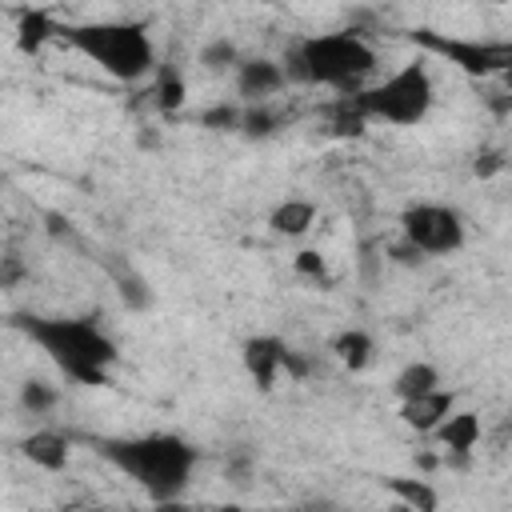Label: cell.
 Returning <instances> with one entry per match:
<instances>
[{
	"instance_id": "1",
	"label": "cell",
	"mask_w": 512,
	"mask_h": 512,
	"mask_svg": "<svg viewBox=\"0 0 512 512\" xmlns=\"http://www.w3.org/2000/svg\"><path fill=\"white\" fill-rule=\"evenodd\" d=\"M12 324L40 352H48V360L72 384H88V388L108 384V368L116 364L120 352H116V340L92 316H32V312H16Z\"/></svg>"
},
{
	"instance_id": "2",
	"label": "cell",
	"mask_w": 512,
	"mask_h": 512,
	"mask_svg": "<svg viewBox=\"0 0 512 512\" xmlns=\"http://www.w3.org/2000/svg\"><path fill=\"white\" fill-rule=\"evenodd\" d=\"M100 456L136 480L152 500H176L196 468V448L176 432H144V436H112L96 444Z\"/></svg>"
},
{
	"instance_id": "3",
	"label": "cell",
	"mask_w": 512,
	"mask_h": 512,
	"mask_svg": "<svg viewBox=\"0 0 512 512\" xmlns=\"http://www.w3.org/2000/svg\"><path fill=\"white\" fill-rule=\"evenodd\" d=\"M72 48H80L100 72H108L112 80H144L156 68V48L148 36V24L140 20H96V24H80L68 28Z\"/></svg>"
},
{
	"instance_id": "4",
	"label": "cell",
	"mask_w": 512,
	"mask_h": 512,
	"mask_svg": "<svg viewBox=\"0 0 512 512\" xmlns=\"http://www.w3.org/2000/svg\"><path fill=\"white\" fill-rule=\"evenodd\" d=\"M292 48L300 56L304 84H324L340 96H356L364 80L376 72V52L356 32H316L292 40Z\"/></svg>"
},
{
	"instance_id": "5",
	"label": "cell",
	"mask_w": 512,
	"mask_h": 512,
	"mask_svg": "<svg viewBox=\"0 0 512 512\" xmlns=\"http://www.w3.org/2000/svg\"><path fill=\"white\" fill-rule=\"evenodd\" d=\"M352 100L364 112V120H384V124H396V128H412L428 116V108L436 100V84H432L428 64L412 60V64L396 68L388 80H380L372 88H360Z\"/></svg>"
},
{
	"instance_id": "6",
	"label": "cell",
	"mask_w": 512,
	"mask_h": 512,
	"mask_svg": "<svg viewBox=\"0 0 512 512\" xmlns=\"http://www.w3.org/2000/svg\"><path fill=\"white\" fill-rule=\"evenodd\" d=\"M412 40L420 48L444 56L448 64H456L472 80H492V76H504L512 68V44L508 40H464V36H444V32H428V28H416Z\"/></svg>"
},
{
	"instance_id": "7",
	"label": "cell",
	"mask_w": 512,
	"mask_h": 512,
	"mask_svg": "<svg viewBox=\"0 0 512 512\" xmlns=\"http://www.w3.org/2000/svg\"><path fill=\"white\" fill-rule=\"evenodd\" d=\"M400 236L424 256H452L464 248L468 228L464 216L448 204H408L400 212Z\"/></svg>"
},
{
	"instance_id": "8",
	"label": "cell",
	"mask_w": 512,
	"mask_h": 512,
	"mask_svg": "<svg viewBox=\"0 0 512 512\" xmlns=\"http://www.w3.org/2000/svg\"><path fill=\"white\" fill-rule=\"evenodd\" d=\"M284 352L288 344L272 332H260V336H248L244 348H240V360H244V372L256 380L260 392H272L276 376H280V364H284Z\"/></svg>"
},
{
	"instance_id": "9",
	"label": "cell",
	"mask_w": 512,
	"mask_h": 512,
	"mask_svg": "<svg viewBox=\"0 0 512 512\" xmlns=\"http://www.w3.org/2000/svg\"><path fill=\"white\" fill-rule=\"evenodd\" d=\"M280 88H284V72L276 60L252 56L236 64V92L244 104H268V96H276Z\"/></svg>"
},
{
	"instance_id": "10",
	"label": "cell",
	"mask_w": 512,
	"mask_h": 512,
	"mask_svg": "<svg viewBox=\"0 0 512 512\" xmlns=\"http://www.w3.org/2000/svg\"><path fill=\"white\" fill-rule=\"evenodd\" d=\"M448 412H456V392L452 388H432L424 396L400 400V424L412 428V432H436Z\"/></svg>"
},
{
	"instance_id": "11",
	"label": "cell",
	"mask_w": 512,
	"mask_h": 512,
	"mask_svg": "<svg viewBox=\"0 0 512 512\" xmlns=\"http://www.w3.org/2000/svg\"><path fill=\"white\" fill-rule=\"evenodd\" d=\"M20 452H24V460H32L44 472H64L72 460V440L56 428H36L20 440Z\"/></svg>"
},
{
	"instance_id": "12",
	"label": "cell",
	"mask_w": 512,
	"mask_h": 512,
	"mask_svg": "<svg viewBox=\"0 0 512 512\" xmlns=\"http://www.w3.org/2000/svg\"><path fill=\"white\" fill-rule=\"evenodd\" d=\"M436 440H440V448H444V456H472V448L480 444V436H484V428H480V412H448L444 416V424L432 432Z\"/></svg>"
},
{
	"instance_id": "13",
	"label": "cell",
	"mask_w": 512,
	"mask_h": 512,
	"mask_svg": "<svg viewBox=\"0 0 512 512\" xmlns=\"http://www.w3.org/2000/svg\"><path fill=\"white\" fill-rule=\"evenodd\" d=\"M64 28L56 24V16L48 12V8H24L20 16H16V48L24 52V56H36L48 40H56Z\"/></svg>"
},
{
	"instance_id": "14",
	"label": "cell",
	"mask_w": 512,
	"mask_h": 512,
	"mask_svg": "<svg viewBox=\"0 0 512 512\" xmlns=\"http://www.w3.org/2000/svg\"><path fill=\"white\" fill-rule=\"evenodd\" d=\"M384 488L392 492L396 504H404L408 512H436L440 508V492L432 480L424 476H384Z\"/></svg>"
},
{
	"instance_id": "15",
	"label": "cell",
	"mask_w": 512,
	"mask_h": 512,
	"mask_svg": "<svg viewBox=\"0 0 512 512\" xmlns=\"http://www.w3.org/2000/svg\"><path fill=\"white\" fill-rule=\"evenodd\" d=\"M312 224H316V204H312V200H300V196L280 200V204L272 208V216H268V228H272L276 236H288V240L304 236Z\"/></svg>"
},
{
	"instance_id": "16",
	"label": "cell",
	"mask_w": 512,
	"mask_h": 512,
	"mask_svg": "<svg viewBox=\"0 0 512 512\" xmlns=\"http://www.w3.org/2000/svg\"><path fill=\"white\" fill-rule=\"evenodd\" d=\"M328 348H332V356H336L348 372H364L368 360H372V352H376V344H372V336H368L364 328H344V332H336Z\"/></svg>"
},
{
	"instance_id": "17",
	"label": "cell",
	"mask_w": 512,
	"mask_h": 512,
	"mask_svg": "<svg viewBox=\"0 0 512 512\" xmlns=\"http://www.w3.org/2000/svg\"><path fill=\"white\" fill-rule=\"evenodd\" d=\"M432 388H440V372H436V364H428V360L404 364V368L396 372V380H392L396 400H412V396H424V392H432Z\"/></svg>"
},
{
	"instance_id": "18",
	"label": "cell",
	"mask_w": 512,
	"mask_h": 512,
	"mask_svg": "<svg viewBox=\"0 0 512 512\" xmlns=\"http://www.w3.org/2000/svg\"><path fill=\"white\" fill-rule=\"evenodd\" d=\"M156 108L160 112H180L184 108V96H188V88H184V76L172 68V64H164L160 72H156Z\"/></svg>"
},
{
	"instance_id": "19",
	"label": "cell",
	"mask_w": 512,
	"mask_h": 512,
	"mask_svg": "<svg viewBox=\"0 0 512 512\" xmlns=\"http://www.w3.org/2000/svg\"><path fill=\"white\" fill-rule=\"evenodd\" d=\"M364 112L356 108V100L352 96H340L336 104H328V128L336 132V136H364Z\"/></svg>"
},
{
	"instance_id": "20",
	"label": "cell",
	"mask_w": 512,
	"mask_h": 512,
	"mask_svg": "<svg viewBox=\"0 0 512 512\" xmlns=\"http://www.w3.org/2000/svg\"><path fill=\"white\" fill-rule=\"evenodd\" d=\"M276 128H280V116L268 104H244L240 108V128L236 132H244L248 140H268Z\"/></svg>"
},
{
	"instance_id": "21",
	"label": "cell",
	"mask_w": 512,
	"mask_h": 512,
	"mask_svg": "<svg viewBox=\"0 0 512 512\" xmlns=\"http://www.w3.org/2000/svg\"><path fill=\"white\" fill-rule=\"evenodd\" d=\"M116 292H120V300H124V308L128 312H148L152 308V288H148V280L140 276V272H116Z\"/></svg>"
},
{
	"instance_id": "22",
	"label": "cell",
	"mask_w": 512,
	"mask_h": 512,
	"mask_svg": "<svg viewBox=\"0 0 512 512\" xmlns=\"http://www.w3.org/2000/svg\"><path fill=\"white\" fill-rule=\"evenodd\" d=\"M200 64H204L208 72H228V68L240 64V52H236V44H232L228 36H212V40L200 48Z\"/></svg>"
},
{
	"instance_id": "23",
	"label": "cell",
	"mask_w": 512,
	"mask_h": 512,
	"mask_svg": "<svg viewBox=\"0 0 512 512\" xmlns=\"http://www.w3.org/2000/svg\"><path fill=\"white\" fill-rule=\"evenodd\" d=\"M292 272H296L300 280H312V284H320V288H332V272H328V260H324L316 248H304V252H296V256H292Z\"/></svg>"
},
{
	"instance_id": "24",
	"label": "cell",
	"mask_w": 512,
	"mask_h": 512,
	"mask_svg": "<svg viewBox=\"0 0 512 512\" xmlns=\"http://www.w3.org/2000/svg\"><path fill=\"white\" fill-rule=\"evenodd\" d=\"M20 408L32 412V416H44L56 408V388L44 384V380H24L20 384Z\"/></svg>"
},
{
	"instance_id": "25",
	"label": "cell",
	"mask_w": 512,
	"mask_h": 512,
	"mask_svg": "<svg viewBox=\"0 0 512 512\" xmlns=\"http://www.w3.org/2000/svg\"><path fill=\"white\" fill-rule=\"evenodd\" d=\"M200 128H208V132H236L240 128V104H212V108H204L200 112Z\"/></svg>"
},
{
	"instance_id": "26",
	"label": "cell",
	"mask_w": 512,
	"mask_h": 512,
	"mask_svg": "<svg viewBox=\"0 0 512 512\" xmlns=\"http://www.w3.org/2000/svg\"><path fill=\"white\" fill-rule=\"evenodd\" d=\"M504 168H508V152H504V148H480L476 160H472V172H476L480 180H492V176H500Z\"/></svg>"
},
{
	"instance_id": "27",
	"label": "cell",
	"mask_w": 512,
	"mask_h": 512,
	"mask_svg": "<svg viewBox=\"0 0 512 512\" xmlns=\"http://www.w3.org/2000/svg\"><path fill=\"white\" fill-rule=\"evenodd\" d=\"M24 280H28L24 256H20V252H4V256H0V288L8 292V288H20Z\"/></svg>"
},
{
	"instance_id": "28",
	"label": "cell",
	"mask_w": 512,
	"mask_h": 512,
	"mask_svg": "<svg viewBox=\"0 0 512 512\" xmlns=\"http://www.w3.org/2000/svg\"><path fill=\"white\" fill-rule=\"evenodd\" d=\"M388 260H392V264H400V268H420V264H424V252H420V248H412V244L400 236V240H392V244H388Z\"/></svg>"
},
{
	"instance_id": "29",
	"label": "cell",
	"mask_w": 512,
	"mask_h": 512,
	"mask_svg": "<svg viewBox=\"0 0 512 512\" xmlns=\"http://www.w3.org/2000/svg\"><path fill=\"white\" fill-rule=\"evenodd\" d=\"M224 476H228L232 484H248V480H252V456H248V452H232L228 464H224Z\"/></svg>"
},
{
	"instance_id": "30",
	"label": "cell",
	"mask_w": 512,
	"mask_h": 512,
	"mask_svg": "<svg viewBox=\"0 0 512 512\" xmlns=\"http://www.w3.org/2000/svg\"><path fill=\"white\" fill-rule=\"evenodd\" d=\"M280 372H288L292 380H304V376H308V360H304L300 352H292V348H288V352H284V364H280Z\"/></svg>"
},
{
	"instance_id": "31",
	"label": "cell",
	"mask_w": 512,
	"mask_h": 512,
	"mask_svg": "<svg viewBox=\"0 0 512 512\" xmlns=\"http://www.w3.org/2000/svg\"><path fill=\"white\" fill-rule=\"evenodd\" d=\"M152 512H204V508H196V504H184V500L176 496V500H156V504H152Z\"/></svg>"
},
{
	"instance_id": "32",
	"label": "cell",
	"mask_w": 512,
	"mask_h": 512,
	"mask_svg": "<svg viewBox=\"0 0 512 512\" xmlns=\"http://www.w3.org/2000/svg\"><path fill=\"white\" fill-rule=\"evenodd\" d=\"M52 512H104V508H76L72 504V508H52Z\"/></svg>"
},
{
	"instance_id": "33",
	"label": "cell",
	"mask_w": 512,
	"mask_h": 512,
	"mask_svg": "<svg viewBox=\"0 0 512 512\" xmlns=\"http://www.w3.org/2000/svg\"><path fill=\"white\" fill-rule=\"evenodd\" d=\"M212 512H244L240 504H220V508H212Z\"/></svg>"
},
{
	"instance_id": "34",
	"label": "cell",
	"mask_w": 512,
	"mask_h": 512,
	"mask_svg": "<svg viewBox=\"0 0 512 512\" xmlns=\"http://www.w3.org/2000/svg\"><path fill=\"white\" fill-rule=\"evenodd\" d=\"M388 512H408V508H404V504H392V508H388Z\"/></svg>"
}]
</instances>
